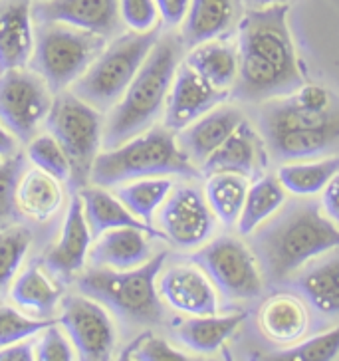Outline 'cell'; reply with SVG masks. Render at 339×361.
<instances>
[{"label": "cell", "mask_w": 339, "mask_h": 361, "mask_svg": "<svg viewBox=\"0 0 339 361\" xmlns=\"http://www.w3.org/2000/svg\"><path fill=\"white\" fill-rule=\"evenodd\" d=\"M288 4L248 8L238 22L234 97L258 104L296 94L306 84L288 26Z\"/></svg>", "instance_id": "6da1fadb"}, {"label": "cell", "mask_w": 339, "mask_h": 361, "mask_svg": "<svg viewBox=\"0 0 339 361\" xmlns=\"http://www.w3.org/2000/svg\"><path fill=\"white\" fill-rule=\"evenodd\" d=\"M254 246L268 282L280 284L312 258L339 248V228L321 204L296 202L258 233Z\"/></svg>", "instance_id": "7a4b0ae2"}, {"label": "cell", "mask_w": 339, "mask_h": 361, "mask_svg": "<svg viewBox=\"0 0 339 361\" xmlns=\"http://www.w3.org/2000/svg\"><path fill=\"white\" fill-rule=\"evenodd\" d=\"M185 44L180 36H163L143 62L135 80L117 102L104 128V147L113 149L153 128L167 106V96Z\"/></svg>", "instance_id": "3957f363"}, {"label": "cell", "mask_w": 339, "mask_h": 361, "mask_svg": "<svg viewBox=\"0 0 339 361\" xmlns=\"http://www.w3.org/2000/svg\"><path fill=\"white\" fill-rule=\"evenodd\" d=\"M173 175L195 179L201 171L180 149L175 131L163 126L147 129L125 143L99 153L94 161L90 180L97 187L109 189L129 180Z\"/></svg>", "instance_id": "277c9868"}, {"label": "cell", "mask_w": 339, "mask_h": 361, "mask_svg": "<svg viewBox=\"0 0 339 361\" xmlns=\"http://www.w3.org/2000/svg\"><path fill=\"white\" fill-rule=\"evenodd\" d=\"M260 129L276 159L288 163L323 157L339 147V106L309 111L292 96L270 99L262 109Z\"/></svg>", "instance_id": "5b68a950"}, {"label": "cell", "mask_w": 339, "mask_h": 361, "mask_svg": "<svg viewBox=\"0 0 339 361\" xmlns=\"http://www.w3.org/2000/svg\"><path fill=\"white\" fill-rule=\"evenodd\" d=\"M167 260V250L151 256L145 264L129 270L92 268L78 278V288L85 296L94 298L117 316L155 326L163 322V306L157 290V276Z\"/></svg>", "instance_id": "8992f818"}, {"label": "cell", "mask_w": 339, "mask_h": 361, "mask_svg": "<svg viewBox=\"0 0 339 361\" xmlns=\"http://www.w3.org/2000/svg\"><path fill=\"white\" fill-rule=\"evenodd\" d=\"M159 38V26L149 32L131 30L116 36V40L104 48L94 64L72 85V92L99 111L113 107L123 97L129 84L135 80Z\"/></svg>", "instance_id": "52a82bcc"}, {"label": "cell", "mask_w": 339, "mask_h": 361, "mask_svg": "<svg viewBox=\"0 0 339 361\" xmlns=\"http://www.w3.org/2000/svg\"><path fill=\"white\" fill-rule=\"evenodd\" d=\"M107 46V38L62 22H36L30 66L54 94L64 92L85 74Z\"/></svg>", "instance_id": "ba28073f"}, {"label": "cell", "mask_w": 339, "mask_h": 361, "mask_svg": "<svg viewBox=\"0 0 339 361\" xmlns=\"http://www.w3.org/2000/svg\"><path fill=\"white\" fill-rule=\"evenodd\" d=\"M46 128L72 163V179L84 185L104 143L101 111L74 92H60L46 117Z\"/></svg>", "instance_id": "9c48e42d"}, {"label": "cell", "mask_w": 339, "mask_h": 361, "mask_svg": "<svg viewBox=\"0 0 339 361\" xmlns=\"http://www.w3.org/2000/svg\"><path fill=\"white\" fill-rule=\"evenodd\" d=\"M52 90L42 75L12 68L0 75V123L22 143H30L52 107Z\"/></svg>", "instance_id": "30bf717a"}, {"label": "cell", "mask_w": 339, "mask_h": 361, "mask_svg": "<svg viewBox=\"0 0 339 361\" xmlns=\"http://www.w3.org/2000/svg\"><path fill=\"white\" fill-rule=\"evenodd\" d=\"M192 262L226 298L254 300L262 292V274L256 256L234 236H221L202 245Z\"/></svg>", "instance_id": "8fae6325"}, {"label": "cell", "mask_w": 339, "mask_h": 361, "mask_svg": "<svg viewBox=\"0 0 339 361\" xmlns=\"http://www.w3.org/2000/svg\"><path fill=\"white\" fill-rule=\"evenodd\" d=\"M214 224L216 214L199 187H179L161 204V233L165 234V240L183 250L201 248L209 243L216 228Z\"/></svg>", "instance_id": "7c38bea8"}, {"label": "cell", "mask_w": 339, "mask_h": 361, "mask_svg": "<svg viewBox=\"0 0 339 361\" xmlns=\"http://www.w3.org/2000/svg\"><path fill=\"white\" fill-rule=\"evenodd\" d=\"M82 360L106 361L116 348V326L104 304L90 296L68 298L58 319Z\"/></svg>", "instance_id": "4fadbf2b"}, {"label": "cell", "mask_w": 339, "mask_h": 361, "mask_svg": "<svg viewBox=\"0 0 339 361\" xmlns=\"http://www.w3.org/2000/svg\"><path fill=\"white\" fill-rule=\"evenodd\" d=\"M34 22H62L87 32L113 38L121 34L119 0H38Z\"/></svg>", "instance_id": "5bb4252c"}, {"label": "cell", "mask_w": 339, "mask_h": 361, "mask_svg": "<svg viewBox=\"0 0 339 361\" xmlns=\"http://www.w3.org/2000/svg\"><path fill=\"white\" fill-rule=\"evenodd\" d=\"M228 97L226 90H216L204 78L197 74L189 64L179 66L173 80L167 106H165V128L173 131L189 128L192 121L221 106Z\"/></svg>", "instance_id": "9a60e30c"}, {"label": "cell", "mask_w": 339, "mask_h": 361, "mask_svg": "<svg viewBox=\"0 0 339 361\" xmlns=\"http://www.w3.org/2000/svg\"><path fill=\"white\" fill-rule=\"evenodd\" d=\"M264 137L252 128L248 119L230 133L221 147L201 165V173L207 177L214 173H236L246 179H258L268 165Z\"/></svg>", "instance_id": "2e32d148"}, {"label": "cell", "mask_w": 339, "mask_h": 361, "mask_svg": "<svg viewBox=\"0 0 339 361\" xmlns=\"http://www.w3.org/2000/svg\"><path fill=\"white\" fill-rule=\"evenodd\" d=\"M159 296L189 316H211L218 310L211 278L199 266H173L159 280Z\"/></svg>", "instance_id": "e0dca14e"}, {"label": "cell", "mask_w": 339, "mask_h": 361, "mask_svg": "<svg viewBox=\"0 0 339 361\" xmlns=\"http://www.w3.org/2000/svg\"><path fill=\"white\" fill-rule=\"evenodd\" d=\"M34 0H0V72L26 68L34 52Z\"/></svg>", "instance_id": "ac0fdd59"}, {"label": "cell", "mask_w": 339, "mask_h": 361, "mask_svg": "<svg viewBox=\"0 0 339 361\" xmlns=\"http://www.w3.org/2000/svg\"><path fill=\"white\" fill-rule=\"evenodd\" d=\"M90 245H92V231L85 221L84 202L82 197L75 195L66 213L64 231L60 234L58 243L46 255L44 264L56 276H74L84 268L85 258L90 255Z\"/></svg>", "instance_id": "d6986e66"}, {"label": "cell", "mask_w": 339, "mask_h": 361, "mask_svg": "<svg viewBox=\"0 0 339 361\" xmlns=\"http://www.w3.org/2000/svg\"><path fill=\"white\" fill-rule=\"evenodd\" d=\"M244 16V0H191L180 40L187 48L224 38Z\"/></svg>", "instance_id": "ffe728a7"}, {"label": "cell", "mask_w": 339, "mask_h": 361, "mask_svg": "<svg viewBox=\"0 0 339 361\" xmlns=\"http://www.w3.org/2000/svg\"><path fill=\"white\" fill-rule=\"evenodd\" d=\"M242 119L240 109L216 106L209 114L192 121L189 128L177 131V141L195 165H202L230 137V133L240 126Z\"/></svg>", "instance_id": "44dd1931"}, {"label": "cell", "mask_w": 339, "mask_h": 361, "mask_svg": "<svg viewBox=\"0 0 339 361\" xmlns=\"http://www.w3.org/2000/svg\"><path fill=\"white\" fill-rule=\"evenodd\" d=\"M151 234L133 226H119L99 234L90 250V262L96 268L129 270L145 264L151 258Z\"/></svg>", "instance_id": "7402d4cb"}, {"label": "cell", "mask_w": 339, "mask_h": 361, "mask_svg": "<svg viewBox=\"0 0 339 361\" xmlns=\"http://www.w3.org/2000/svg\"><path fill=\"white\" fill-rule=\"evenodd\" d=\"M80 197H82V202H84L85 221L90 224L92 236H99L106 231L119 228V226H133V228L145 231L153 238L165 240V234L157 231L155 226L145 223V221L137 219L123 202L113 195H109L104 187L96 185V187L84 189L80 192Z\"/></svg>", "instance_id": "603a6c76"}, {"label": "cell", "mask_w": 339, "mask_h": 361, "mask_svg": "<svg viewBox=\"0 0 339 361\" xmlns=\"http://www.w3.org/2000/svg\"><path fill=\"white\" fill-rule=\"evenodd\" d=\"M258 324L268 340L292 345L306 336L307 310L292 294H276L262 304Z\"/></svg>", "instance_id": "cb8c5ba5"}, {"label": "cell", "mask_w": 339, "mask_h": 361, "mask_svg": "<svg viewBox=\"0 0 339 361\" xmlns=\"http://www.w3.org/2000/svg\"><path fill=\"white\" fill-rule=\"evenodd\" d=\"M185 64L204 78L216 90H230L238 78V48L221 38L191 48Z\"/></svg>", "instance_id": "d4e9b609"}, {"label": "cell", "mask_w": 339, "mask_h": 361, "mask_svg": "<svg viewBox=\"0 0 339 361\" xmlns=\"http://www.w3.org/2000/svg\"><path fill=\"white\" fill-rule=\"evenodd\" d=\"M246 319V314H230V316H192L185 319L177 328V338L183 345H187L197 353H214L224 345V341L233 336L238 326Z\"/></svg>", "instance_id": "484cf974"}, {"label": "cell", "mask_w": 339, "mask_h": 361, "mask_svg": "<svg viewBox=\"0 0 339 361\" xmlns=\"http://www.w3.org/2000/svg\"><path fill=\"white\" fill-rule=\"evenodd\" d=\"M62 189L60 180L42 169L24 171L18 185V209L20 214L44 223L60 211Z\"/></svg>", "instance_id": "4316f807"}, {"label": "cell", "mask_w": 339, "mask_h": 361, "mask_svg": "<svg viewBox=\"0 0 339 361\" xmlns=\"http://www.w3.org/2000/svg\"><path fill=\"white\" fill-rule=\"evenodd\" d=\"M286 202V189L278 177H258L246 192L242 213L238 219V233L242 236L254 234L262 224L276 214Z\"/></svg>", "instance_id": "83f0119b"}, {"label": "cell", "mask_w": 339, "mask_h": 361, "mask_svg": "<svg viewBox=\"0 0 339 361\" xmlns=\"http://www.w3.org/2000/svg\"><path fill=\"white\" fill-rule=\"evenodd\" d=\"M296 286L319 314L339 316V256L304 270Z\"/></svg>", "instance_id": "f1b7e54d"}, {"label": "cell", "mask_w": 339, "mask_h": 361, "mask_svg": "<svg viewBox=\"0 0 339 361\" xmlns=\"http://www.w3.org/2000/svg\"><path fill=\"white\" fill-rule=\"evenodd\" d=\"M339 173V157H323L318 161H294L278 169V179L288 192L312 197L321 192Z\"/></svg>", "instance_id": "f546056e"}, {"label": "cell", "mask_w": 339, "mask_h": 361, "mask_svg": "<svg viewBox=\"0 0 339 361\" xmlns=\"http://www.w3.org/2000/svg\"><path fill=\"white\" fill-rule=\"evenodd\" d=\"M248 192L246 177L236 173H214L209 175L204 195L211 204L212 213L224 226L238 224L240 213H242L244 201Z\"/></svg>", "instance_id": "4dcf8cb0"}, {"label": "cell", "mask_w": 339, "mask_h": 361, "mask_svg": "<svg viewBox=\"0 0 339 361\" xmlns=\"http://www.w3.org/2000/svg\"><path fill=\"white\" fill-rule=\"evenodd\" d=\"M173 191V179L169 177H147L123 183L117 189V199L128 207L137 219L147 224L153 223V214L165 202Z\"/></svg>", "instance_id": "1f68e13d"}, {"label": "cell", "mask_w": 339, "mask_h": 361, "mask_svg": "<svg viewBox=\"0 0 339 361\" xmlns=\"http://www.w3.org/2000/svg\"><path fill=\"white\" fill-rule=\"evenodd\" d=\"M11 296L20 308L48 316L60 300V290L44 276L40 268L32 266L16 278L11 288Z\"/></svg>", "instance_id": "d6a6232c"}, {"label": "cell", "mask_w": 339, "mask_h": 361, "mask_svg": "<svg viewBox=\"0 0 339 361\" xmlns=\"http://www.w3.org/2000/svg\"><path fill=\"white\" fill-rule=\"evenodd\" d=\"M26 171V159L18 151L12 155H0V228L18 219V185Z\"/></svg>", "instance_id": "836d02e7"}, {"label": "cell", "mask_w": 339, "mask_h": 361, "mask_svg": "<svg viewBox=\"0 0 339 361\" xmlns=\"http://www.w3.org/2000/svg\"><path fill=\"white\" fill-rule=\"evenodd\" d=\"M339 355V326L323 334L314 336L312 340L296 341L288 350L274 351L264 355V361H331Z\"/></svg>", "instance_id": "e575fe53"}, {"label": "cell", "mask_w": 339, "mask_h": 361, "mask_svg": "<svg viewBox=\"0 0 339 361\" xmlns=\"http://www.w3.org/2000/svg\"><path fill=\"white\" fill-rule=\"evenodd\" d=\"M32 234L22 226L0 228V294L14 280L24 256L30 248Z\"/></svg>", "instance_id": "d590c367"}, {"label": "cell", "mask_w": 339, "mask_h": 361, "mask_svg": "<svg viewBox=\"0 0 339 361\" xmlns=\"http://www.w3.org/2000/svg\"><path fill=\"white\" fill-rule=\"evenodd\" d=\"M28 157L38 169L46 171L58 180L72 179V163L62 145L52 135H40L28 143Z\"/></svg>", "instance_id": "8d00e7d4"}, {"label": "cell", "mask_w": 339, "mask_h": 361, "mask_svg": "<svg viewBox=\"0 0 339 361\" xmlns=\"http://www.w3.org/2000/svg\"><path fill=\"white\" fill-rule=\"evenodd\" d=\"M58 319H32L8 306H0V350L42 334Z\"/></svg>", "instance_id": "74e56055"}, {"label": "cell", "mask_w": 339, "mask_h": 361, "mask_svg": "<svg viewBox=\"0 0 339 361\" xmlns=\"http://www.w3.org/2000/svg\"><path fill=\"white\" fill-rule=\"evenodd\" d=\"M119 14L133 32H149L157 28L159 8L155 0H119Z\"/></svg>", "instance_id": "f35d334b"}, {"label": "cell", "mask_w": 339, "mask_h": 361, "mask_svg": "<svg viewBox=\"0 0 339 361\" xmlns=\"http://www.w3.org/2000/svg\"><path fill=\"white\" fill-rule=\"evenodd\" d=\"M74 348L70 338H66L62 329L58 328V322L48 326L42 331V338L36 348V360L40 361H72L74 360Z\"/></svg>", "instance_id": "ab89813d"}, {"label": "cell", "mask_w": 339, "mask_h": 361, "mask_svg": "<svg viewBox=\"0 0 339 361\" xmlns=\"http://www.w3.org/2000/svg\"><path fill=\"white\" fill-rule=\"evenodd\" d=\"M128 353H133L131 357L137 361H187L189 355L180 353L179 350H175L173 345H169L165 340L155 338L151 334H145L137 340L135 345H131V350Z\"/></svg>", "instance_id": "60d3db41"}, {"label": "cell", "mask_w": 339, "mask_h": 361, "mask_svg": "<svg viewBox=\"0 0 339 361\" xmlns=\"http://www.w3.org/2000/svg\"><path fill=\"white\" fill-rule=\"evenodd\" d=\"M292 97L296 99L297 106L309 111H326L333 106V97L323 85L304 84L296 94H292Z\"/></svg>", "instance_id": "b9f144b4"}, {"label": "cell", "mask_w": 339, "mask_h": 361, "mask_svg": "<svg viewBox=\"0 0 339 361\" xmlns=\"http://www.w3.org/2000/svg\"><path fill=\"white\" fill-rule=\"evenodd\" d=\"M155 2L159 8V16L169 28L183 24L191 6V0H155Z\"/></svg>", "instance_id": "7bdbcfd3"}, {"label": "cell", "mask_w": 339, "mask_h": 361, "mask_svg": "<svg viewBox=\"0 0 339 361\" xmlns=\"http://www.w3.org/2000/svg\"><path fill=\"white\" fill-rule=\"evenodd\" d=\"M321 197V209L326 211L329 219L335 224H339V173L329 180L328 187L323 189Z\"/></svg>", "instance_id": "ee69618b"}, {"label": "cell", "mask_w": 339, "mask_h": 361, "mask_svg": "<svg viewBox=\"0 0 339 361\" xmlns=\"http://www.w3.org/2000/svg\"><path fill=\"white\" fill-rule=\"evenodd\" d=\"M34 353H36V350L24 340L2 348L0 350V361H32L36 357Z\"/></svg>", "instance_id": "f6af8a7d"}, {"label": "cell", "mask_w": 339, "mask_h": 361, "mask_svg": "<svg viewBox=\"0 0 339 361\" xmlns=\"http://www.w3.org/2000/svg\"><path fill=\"white\" fill-rule=\"evenodd\" d=\"M12 153H16V137L0 123V155H12Z\"/></svg>", "instance_id": "bcb514c9"}, {"label": "cell", "mask_w": 339, "mask_h": 361, "mask_svg": "<svg viewBox=\"0 0 339 361\" xmlns=\"http://www.w3.org/2000/svg\"><path fill=\"white\" fill-rule=\"evenodd\" d=\"M290 0H244L248 8H262V6H272V4H288Z\"/></svg>", "instance_id": "7dc6e473"}]
</instances>
